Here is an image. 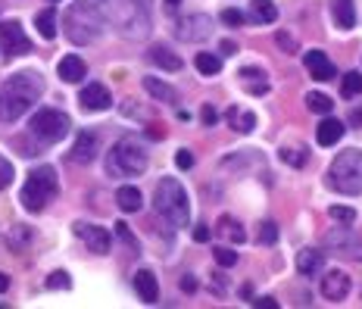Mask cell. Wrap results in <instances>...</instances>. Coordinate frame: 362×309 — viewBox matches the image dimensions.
I'll use <instances>...</instances> for the list:
<instances>
[{
    "mask_svg": "<svg viewBox=\"0 0 362 309\" xmlns=\"http://www.w3.org/2000/svg\"><path fill=\"white\" fill-rule=\"evenodd\" d=\"M44 94V81L38 72H16L0 85V122H16L32 109Z\"/></svg>",
    "mask_w": 362,
    "mask_h": 309,
    "instance_id": "obj_1",
    "label": "cell"
},
{
    "mask_svg": "<svg viewBox=\"0 0 362 309\" xmlns=\"http://www.w3.org/2000/svg\"><path fill=\"white\" fill-rule=\"evenodd\" d=\"M153 206H156V215H162L172 228H184V225H191L188 191L181 188L178 178H160V182H156Z\"/></svg>",
    "mask_w": 362,
    "mask_h": 309,
    "instance_id": "obj_2",
    "label": "cell"
},
{
    "mask_svg": "<svg viewBox=\"0 0 362 309\" xmlns=\"http://www.w3.org/2000/svg\"><path fill=\"white\" fill-rule=\"evenodd\" d=\"M113 22L122 38L144 41L153 28V0H116Z\"/></svg>",
    "mask_w": 362,
    "mask_h": 309,
    "instance_id": "obj_3",
    "label": "cell"
},
{
    "mask_svg": "<svg viewBox=\"0 0 362 309\" xmlns=\"http://www.w3.org/2000/svg\"><path fill=\"white\" fill-rule=\"evenodd\" d=\"M103 25H107V16H103L100 7H91V3H72V7L66 10V16H63V28H66V38L72 41V44H94L97 38H100Z\"/></svg>",
    "mask_w": 362,
    "mask_h": 309,
    "instance_id": "obj_4",
    "label": "cell"
},
{
    "mask_svg": "<svg viewBox=\"0 0 362 309\" xmlns=\"http://www.w3.org/2000/svg\"><path fill=\"white\" fill-rule=\"evenodd\" d=\"M147 172V150L134 138H122L113 144L107 153V175L109 178H128V175H144Z\"/></svg>",
    "mask_w": 362,
    "mask_h": 309,
    "instance_id": "obj_5",
    "label": "cell"
},
{
    "mask_svg": "<svg viewBox=\"0 0 362 309\" xmlns=\"http://www.w3.org/2000/svg\"><path fill=\"white\" fill-rule=\"evenodd\" d=\"M328 184L337 194H362V150H341L328 169Z\"/></svg>",
    "mask_w": 362,
    "mask_h": 309,
    "instance_id": "obj_6",
    "label": "cell"
},
{
    "mask_svg": "<svg viewBox=\"0 0 362 309\" xmlns=\"http://www.w3.org/2000/svg\"><path fill=\"white\" fill-rule=\"evenodd\" d=\"M60 194V182H56V169L54 166H38L32 175H28L25 188H22V206L32 209V213H41L47 206V200Z\"/></svg>",
    "mask_w": 362,
    "mask_h": 309,
    "instance_id": "obj_7",
    "label": "cell"
},
{
    "mask_svg": "<svg viewBox=\"0 0 362 309\" xmlns=\"http://www.w3.org/2000/svg\"><path fill=\"white\" fill-rule=\"evenodd\" d=\"M69 116L63 113V109H54V107H44L38 109V113L32 116V122H28V128H32V135L38 138V141L44 144H56L63 141V138L69 135Z\"/></svg>",
    "mask_w": 362,
    "mask_h": 309,
    "instance_id": "obj_8",
    "label": "cell"
},
{
    "mask_svg": "<svg viewBox=\"0 0 362 309\" xmlns=\"http://www.w3.org/2000/svg\"><path fill=\"white\" fill-rule=\"evenodd\" d=\"M172 32H175V38L184 41V44H200V41H206L209 34H213V19H209L206 13L181 16Z\"/></svg>",
    "mask_w": 362,
    "mask_h": 309,
    "instance_id": "obj_9",
    "label": "cell"
},
{
    "mask_svg": "<svg viewBox=\"0 0 362 309\" xmlns=\"http://www.w3.org/2000/svg\"><path fill=\"white\" fill-rule=\"evenodd\" d=\"M325 244L331 247V253L343 256V259H362V237L356 235L350 225L331 228L328 235H325Z\"/></svg>",
    "mask_w": 362,
    "mask_h": 309,
    "instance_id": "obj_10",
    "label": "cell"
},
{
    "mask_svg": "<svg viewBox=\"0 0 362 309\" xmlns=\"http://www.w3.org/2000/svg\"><path fill=\"white\" fill-rule=\"evenodd\" d=\"M0 44H3V54L7 56H25L32 54V41H28L25 28L16 19L0 22Z\"/></svg>",
    "mask_w": 362,
    "mask_h": 309,
    "instance_id": "obj_11",
    "label": "cell"
},
{
    "mask_svg": "<svg viewBox=\"0 0 362 309\" xmlns=\"http://www.w3.org/2000/svg\"><path fill=\"white\" fill-rule=\"evenodd\" d=\"M350 288H353V281H350V275L343 269H328L322 275V297L331 303H341L347 300Z\"/></svg>",
    "mask_w": 362,
    "mask_h": 309,
    "instance_id": "obj_12",
    "label": "cell"
},
{
    "mask_svg": "<svg viewBox=\"0 0 362 309\" xmlns=\"http://www.w3.org/2000/svg\"><path fill=\"white\" fill-rule=\"evenodd\" d=\"M75 235L87 244V250H91V253H100L103 256V253H109V247H113V237H109V231L100 228V225L78 222V225H75Z\"/></svg>",
    "mask_w": 362,
    "mask_h": 309,
    "instance_id": "obj_13",
    "label": "cell"
},
{
    "mask_svg": "<svg viewBox=\"0 0 362 309\" xmlns=\"http://www.w3.org/2000/svg\"><path fill=\"white\" fill-rule=\"evenodd\" d=\"M78 103L85 109H91V113H103V109L113 107V97H109V87L103 81H91L78 94Z\"/></svg>",
    "mask_w": 362,
    "mask_h": 309,
    "instance_id": "obj_14",
    "label": "cell"
},
{
    "mask_svg": "<svg viewBox=\"0 0 362 309\" xmlns=\"http://www.w3.org/2000/svg\"><path fill=\"white\" fill-rule=\"evenodd\" d=\"M306 69H309V75H312L315 81H331L337 75L334 63L328 60L325 50H306Z\"/></svg>",
    "mask_w": 362,
    "mask_h": 309,
    "instance_id": "obj_15",
    "label": "cell"
},
{
    "mask_svg": "<svg viewBox=\"0 0 362 309\" xmlns=\"http://www.w3.org/2000/svg\"><path fill=\"white\" fill-rule=\"evenodd\" d=\"M97 150H100V138H97L94 131H81V135L75 138V147H72V153H69V160L72 162H91L97 156Z\"/></svg>",
    "mask_w": 362,
    "mask_h": 309,
    "instance_id": "obj_16",
    "label": "cell"
},
{
    "mask_svg": "<svg viewBox=\"0 0 362 309\" xmlns=\"http://www.w3.org/2000/svg\"><path fill=\"white\" fill-rule=\"evenodd\" d=\"M134 290L141 294L144 303H156V300H160V281H156V275L150 269H138V272H134Z\"/></svg>",
    "mask_w": 362,
    "mask_h": 309,
    "instance_id": "obj_17",
    "label": "cell"
},
{
    "mask_svg": "<svg viewBox=\"0 0 362 309\" xmlns=\"http://www.w3.org/2000/svg\"><path fill=\"white\" fill-rule=\"evenodd\" d=\"M343 131H347V125H343L341 119H322L319 122V128H315V141L322 144V147H331V144H337L343 138Z\"/></svg>",
    "mask_w": 362,
    "mask_h": 309,
    "instance_id": "obj_18",
    "label": "cell"
},
{
    "mask_svg": "<svg viewBox=\"0 0 362 309\" xmlns=\"http://www.w3.org/2000/svg\"><path fill=\"white\" fill-rule=\"evenodd\" d=\"M150 63H156L160 69H166V72H181L184 69V60H181L175 50H169L166 44H156V47H150Z\"/></svg>",
    "mask_w": 362,
    "mask_h": 309,
    "instance_id": "obj_19",
    "label": "cell"
},
{
    "mask_svg": "<svg viewBox=\"0 0 362 309\" xmlns=\"http://www.w3.org/2000/svg\"><path fill=\"white\" fill-rule=\"evenodd\" d=\"M247 19L256 22V25H272V22L278 19V7L272 0H250Z\"/></svg>",
    "mask_w": 362,
    "mask_h": 309,
    "instance_id": "obj_20",
    "label": "cell"
},
{
    "mask_svg": "<svg viewBox=\"0 0 362 309\" xmlns=\"http://www.w3.org/2000/svg\"><path fill=\"white\" fill-rule=\"evenodd\" d=\"M331 16H334L337 28L350 32L356 25V0H331Z\"/></svg>",
    "mask_w": 362,
    "mask_h": 309,
    "instance_id": "obj_21",
    "label": "cell"
},
{
    "mask_svg": "<svg viewBox=\"0 0 362 309\" xmlns=\"http://www.w3.org/2000/svg\"><path fill=\"white\" fill-rule=\"evenodd\" d=\"M85 72H87V66H85V60H81L78 54H66L60 60V78L69 81V85L81 81V78H85Z\"/></svg>",
    "mask_w": 362,
    "mask_h": 309,
    "instance_id": "obj_22",
    "label": "cell"
},
{
    "mask_svg": "<svg viewBox=\"0 0 362 309\" xmlns=\"http://www.w3.org/2000/svg\"><path fill=\"white\" fill-rule=\"evenodd\" d=\"M322 266H325V259H322V253H319V250H300V256H297V269H300L303 278L319 275V272H322Z\"/></svg>",
    "mask_w": 362,
    "mask_h": 309,
    "instance_id": "obj_23",
    "label": "cell"
},
{
    "mask_svg": "<svg viewBox=\"0 0 362 309\" xmlns=\"http://www.w3.org/2000/svg\"><path fill=\"white\" fill-rule=\"evenodd\" d=\"M144 91H147L153 100H160V103H175V100H178L175 87L166 85V81H160V78H153V75H147V78H144Z\"/></svg>",
    "mask_w": 362,
    "mask_h": 309,
    "instance_id": "obj_24",
    "label": "cell"
},
{
    "mask_svg": "<svg viewBox=\"0 0 362 309\" xmlns=\"http://www.w3.org/2000/svg\"><path fill=\"white\" fill-rule=\"evenodd\" d=\"M225 119H228V125L235 128V131H241V135H247V131H253V128H256V113L241 109V107H228Z\"/></svg>",
    "mask_w": 362,
    "mask_h": 309,
    "instance_id": "obj_25",
    "label": "cell"
},
{
    "mask_svg": "<svg viewBox=\"0 0 362 309\" xmlns=\"http://www.w3.org/2000/svg\"><path fill=\"white\" fill-rule=\"evenodd\" d=\"M116 203H119L122 213H138V209L144 206V197L138 188H131V184H125V188L116 191Z\"/></svg>",
    "mask_w": 362,
    "mask_h": 309,
    "instance_id": "obj_26",
    "label": "cell"
},
{
    "mask_svg": "<svg viewBox=\"0 0 362 309\" xmlns=\"http://www.w3.org/2000/svg\"><path fill=\"white\" fill-rule=\"evenodd\" d=\"M219 235H225L231 244H244V241H247L244 225L237 222V219H231V215H222V219H219Z\"/></svg>",
    "mask_w": 362,
    "mask_h": 309,
    "instance_id": "obj_27",
    "label": "cell"
},
{
    "mask_svg": "<svg viewBox=\"0 0 362 309\" xmlns=\"http://www.w3.org/2000/svg\"><path fill=\"white\" fill-rule=\"evenodd\" d=\"M34 25H38V32H41V38H56V10L54 7H47V10H41L38 13V19H34Z\"/></svg>",
    "mask_w": 362,
    "mask_h": 309,
    "instance_id": "obj_28",
    "label": "cell"
},
{
    "mask_svg": "<svg viewBox=\"0 0 362 309\" xmlns=\"http://www.w3.org/2000/svg\"><path fill=\"white\" fill-rule=\"evenodd\" d=\"M32 237H34V231L28 228V225H16V228H10L7 241H10V247L13 250H25L28 244H32Z\"/></svg>",
    "mask_w": 362,
    "mask_h": 309,
    "instance_id": "obj_29",
    "label": "cell"
},
{
    "mask_svg": "<svg viewBox=\"0 0 362 309\" xmlns=\"http://www.w3.org/2000/svg\"><path fill=\"white\" fill-rule=\"evenodd\" d=\"M341 94L347 97V100H356V97L362 94V75H359V72H347V75H343Z\"/></svg>",
    "mask_w": 362,
    "mask_h": 309,
    "instance_id": "obj_30",
    "label": "cell"
},
{
    "mask_svg": "<svg viewBox=\"0 0 362 309\" xmlns=\"http://www.w3.org/2000/svg\"><path fill=\"white\" fill-rule=\"evenodd\" d=\"M194 66H197V72L200 75H219L222 72V60L215 54H197Z\"/></svg>",
    "mask_w": 362,
    "mask_h": 309,
    "instance_id": "obj_31",
    "label": "cell"
},
{
    "mask_svg": "<svg viewBox=\"0 0 362 309\" xmlns=\"http://www.w3.org/2000/svg\"><path fill=\"white\" fill-rule=\"evenodd\" d=\"M278 156H281L284 162H290L294 169H303L309 162V150L306 147H281L278 150Z\"/></svg>",
    "mask_w": 362,
    "mask_h": 309,
    "instance_id": "obj_32",
    "label": "cell"
},
{
    "mask_svg": "<svg viewBox=\"0 0 362 309\" xmlns=\"http://www.w3.org/2000/svg\"><path fill=\"white\" fill-rule=\"evenodd\" d=\"M306 107L312 109V113H331V107H334V100H331L328 94H322V91H309L306 94Z\"/></svg>",
    "mask_w": 362,
    "mask_h": 309,
    "instance_id": "obj_33",
    "label": "cell"
},
{
    "mask_svg": "<svg viewBox=\"0 0 362 309\" xmlns=\"http://www.w3.org/2000/svg\"><path fill=\"white\" fill-rule=\"evenodd\" d=\"M278 241V225L272 222V219H266V222L259 225V244H266V247H272V244Z\"/></svg>",
    "mask_w": 362,
    "mask_h": 309,
    "instance_id": "obj_34",
    "label": "cell"
},
{
    "mask_svg": "<svg viewBox=\"0 0 362 309\" xmlns=\"http://www.w3.org/2000/svg\"><path fill=\"white\" fill-rule=\"evenodd\" d=\"M328 215L334 219V222H341V225H353L356 222V209H350V206H331Z\"/></svg>",
    "mask_w": 362,
    "mask_h": 309,
    "instance_id": "obj_35",
    "label": "cell"
},
{
    "mask_svg": "<svg viewBox=\"0 0 362 309\" xmlns=\"http://www.w3.org/2000/svg\"><path fill=\"white\" fill-rule=\"evenodd\" d=\"M213 256H215V262H219L222 269H231V266L237 262V253H235L231 247H215V250H213Z\"/></svg>",
    "mask_w": 362,
    "mask_h": 309,
    "instance_id": "obj_36",
    "label": "cell"
},
{
    "mask_svg": "<svg viewBox=\"0 0 362 309\" xmlns=\"http://www.w3.org/2000/svg\"><path fill=\"white\" fill-rule=\"evenodd\" d=\"M47 288H50V290H69V288H72V281H69V275H66L63 269H56V272H50Z\"/></svg>",
    "mask_w": 362,
    "mask_h": 309,
    "instance_id": "obj_37",
    "label": "cell"
},
{
    "mask_svg": "<svg viewBox=\"0 0 362 309\" xmlns=\"http://www.w3.org/2000/svg\"><path fill=\"white\" fill-rule=\"evenodd\" d=\"M116 235H119V241L125 244V247H131V253H138V237L131 235V228H128L125 222H116Z\"/></svg>",
    "mask_w": 362,
    "mask_h": 309,
    "instance_id": "obj_38",
    "label": "cell"
},
{
    "mask_svg": "<svg viewBox=\"0 0 362 309\" xmlns=\"http://www.w3.org/2000/svg\"><path fill=\"white\" fill-rule=\"evenodd\" d=\"M222 22H225V25H231V28H237V25H244V22H247V16H244L241 10L228 7V10H222Z\"/></svg>",
    "mask_w": 362,
    "mask_h": 309,
    "instance_id": "obj_39",
    "label": "cell"
},
{
    "mask_svg": "<svg viewBox=\"0 0 362 309\" xmlns=\"http://www.w3.org/2000/svg\"><path fill=\"white\" fill-rule=\"evenodd\" d=\"M13 182V166L7 162V156H0V191H7Z\"/></svg>",
    "mask_w": 362,
    "mask_h": 309,
    "instance_id": "obj_40",
    "label": "cell"
},
{
    "mask_svg": "<svg viewBox=\"0 0 362 309\" xmlns=\"http://www.w3.org/2000/svg\"><path fill=\"white\" fill-rule=\"evenodd\" d=\"M175 166H178V169H191V166H194V156H191V150L181 147L178 153H175Z\"/></svg>",
    "mask_w": 362,
    "mask_h": 309,
    "instance_id": "obj_41",
    "label": "cell"
},
{
    "mask_svg": "<svg viewBox=\"0 0 362 309\" xmlns=\"http://www.w3.org/2000/svg\"><path fill=\"white\" fill-rule=\"evenodd\" d=\"M278 47H288V50H284V54H294V50H297V41L294 38H290V34H284V32H278Z\"/></svg>",
    "mask_w": 362,
    "mask_h": 309,
    "instance_id": "obj_42",
    "label": "cell"
},
{
    "mask_svg": "<svg viewBox=\"0 0 362 309\" xmlns=\"http://www.w3.org/2000/svg\"><path fill=\"white\" fill-rule=\"evenodd\" d=\"M191 235H194V241H197V244H206L209 237H213V231H209L206 225H194V231H191Z\"/></svg>",
    "mask_w": 362,
    "mask_h": 309,
    "instance_id": "obj_43",
    "label": "cell"
},
{
    "mask_svg": "<svg viewBox=\"0 0 362 309\" xmlns=\"http://www.w3.org/2000/svg\"><path fill=\"white\" fill-rule=\"evenodd\" d=\"M215 119H219V113H215L213 107H203L200 109V122H203V125H215Z\"/></svg>",
    "mask_w": 362,
    "mask_h": 309,
    "instance_id": "obj_44",
    "label": "cell"
},
{
    "mask_svg": "<svg viewBox=\"0 0 362 309\" xmlns=\"http://www.w3.org/2000/svg\"><path fill=\"white\" fill-rule=\"evenodd\" d=\"M253 306H259V309H278V303L272 300V297H259V300H250Z\"/></svg>",
    "mask_w": 362,
    "mask_h": 309,
    "instance_id": "obj_45",
    "label": "cell"
},
{
    "mask_svg": "<svg viewBox=\"0 0 362 309\" xmlns=\"http://www.w3.org/2000/svg\"><path fill=\"white\" fill-rule=\"evenodd\" d=\"M181 288L188 290V294H194V290H197V278L194 275H184V278H181Z\"/></svg>",
    "mask_w": 362,
    "mask_h": 309,
    "instance_id": "obj_46",
    "label": "cell"
},
{
    "mask_svg": "<svg viewBox=\"0 0 362 309\" xmlns=\"http://www.w3.org/2000/svg\"><path fill=\"white\" fill-rule=\"evenodd\" d=\"M222 54H225V56H235V54H237V44H235V41H222Z\"/></svg>",
    "mask_w": 362,
    "mask_h": 309,
    "instance_id": "obj_47",
    "label": "cell"
},
{
    "mask_svg": "<svg viewBox=\"0 0 362 309\" xmlns=\"http://www.w3.org/2000/svg\"><path fill=\"white\" fill-rule=\"evenodd\" d=\"M350 122H353L356 128L362 125V109H359V107H356V109H350Z\"/></svg>",
    "mask_w": 362,
    "mask_h": 309,
    "instance_id": "obj_48",
    "label": "cell"
},
{
    "mask_svg": "<svg viewBox=\"0 0 362 309\" xmlns=\"http://www.w3.org/2000/svg\"><path fill=\"white\" fill-rule=\"evenodd\" d=\"M10 290V275H3V272H0V294H7Z\"/></svg>",
    "mask_w": 362,
    "mask_h": 309,
    "instance_id": "obj_49",
    "label": "cell"
},
{
    "mask_svg": "<svg viewBox=\"0 0 362 309\" xmlns=\"http://www.w3.org/2000/svg\"><path fill=\"white\" fill-rule=\"evenodd\" d=\"M85 3H91V7H100V10H107V3H109V0H85Z\"/></svg>",
    "mask_w": 362,
    "mask_h": 309,
    "instance_id": "obj_50",
    "label": "cell"
},
{
    "mask_svg": "<svg viewBox=\"0 0 362 309\" xmlns=\"http://www.w3.org/2000/svg\"><path fill=\"white\" fill-rule=\"evenodd\" d=\"M178 3H181V0H166V7H169V10H175Z\"/></svg>",
    "mask_w": 362,
    "mask_h": 309,
    "instance_id": "obj_51",
    "label": "cell"
}]
</instances>
